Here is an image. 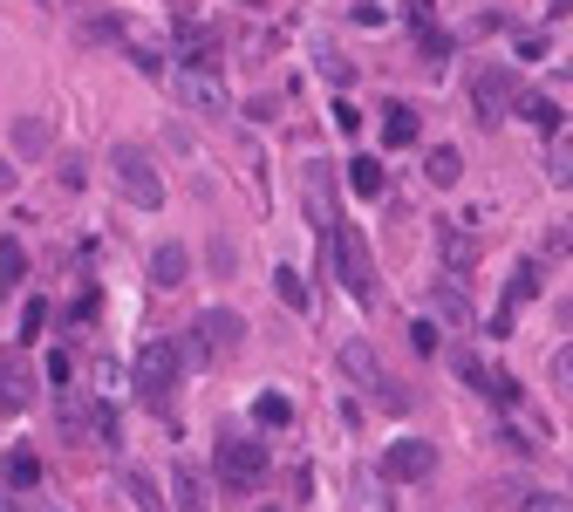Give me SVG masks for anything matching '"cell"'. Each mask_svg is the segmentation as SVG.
Masks as SVG:
<instances>
[{
    "label": "cell",
    "instance_id": "obj_1",
    "mask_svg": "<svg viewBox=\"0 0 573 512\" xmlns=\"http://www.w3.org/2000/svg\"><path fill=\"white\" fill-rule=\"evenodd\" d=\"M178 376H185V349L178 342H144L137 349V403L144 410H171V396H178Z\"/></svg>",
    "mask_w": 573,
    "mask_h": 512
},
{
    "label": "cell",
    "instance_id": "obj_2",
    "mask_svg": "<svg viewBox=\"0 0 573 512\" xmlns=\"http://www.w3.org/2000/svg\"><path fill=\"white\" fill-rule=\"evenodd\" d=\"M110 178H116V192L130 198V205H144V212L164 205V171H157V158L144 151V144H130V137L110 144Z\"/></svg>",
    "mask_w": 573,
    "mask_h": 512
},
{
    "label": "cell",
    "instance_id": "obj_3",
    "mask_svg": "<svg viewBox=\"0 0 573 512\" xmlns=\"http://www.w3.org/2000/svg\"><path fill=\"white\" fill-rule=\"evenodd\" d=\"M219 485H226V492H260V485H267V444L226 431L219 437Z\"/></svg>",
    "mask_w": 573,
    "mask_h": 512
},
{
    "label": "cell",
    "instance_id": "obj_4",
    "mask_svg": "<svg viewBox=\"0 0 573 512\" xmlns=\"http://www.w3.org/2000/svg\"><path fill=\"white\" fill-rule=\"evenodd\" d=\"M246 342V321L232 315V308H205V315L191 321V342H185V362H219Z\"/></svg>",
    "mask_w": 573,
    "mask_h": 512
},
{
    "label": "cell",
    "instance_id": "obj_5",
    "mask_svg": "<svg viewBox=\"0 0 573 512\" xmlns=\"http://www.w3.org/2000/svg\"><path fill=\"white\" fill-rule=\"evenodd\" d=\"M328 246H335V274H342V287L355 294V301H369V274H376V260H369V239H362V226L335 219Z\"/></svg>",
    "mask_w": 573,
    "mask_h": 512
},
{
    "label": "cell",
    "instance_id": "obj_6",
    "mask_svg": "<svg viewBox=\"0 0 573 512\" xmlns=\"http://www.w3.org/2000/svg\"><path fill=\"white\" fill-rule=\"evenodd\" d=\"M335 362H342V376H348V383H355V390H369L376 403H389V410H403V403H410L403 390H389V376H382L376 349H369L362 335H355V342H342V355H335Z\"/></svg>",
    "mask_w": 573,
    "mask_h": 512
},
{
    "label": "cell",
    "instance_id": "obj_7",
    "mask_svg": "<svg viewBox=\"0 0 573 512\" xmlns=\"http://www.w3.org/2000/svg\"><path fill=\"white\" fill-rule=\"evenodd\" d=\"M430 472H437V444H430V437H396V444L382 451V478H389V485H423Z\"/></svg>",
    "mask_w": 573,
    "mask_h": 512
},
{
    "label": "cell",
    "instance_id": "obj_8",
    "mask_svg": "<svg viewBox=\"0 0 573 512\" xmlns=\"http://www.w3.org/2000/svg\"><path fill=\"white\" fill-rule=\"evenodd\" d=\"M471 103H478V123H498L512 103H519V82H512V69H505V62H485V69L471 76Z\"/></svg>",
    "mask_w": 573,
    "mask_h": 512
},
{
    "label": "cell",
    "instance_id": "obj_9",
    "mask_svg": "<svg viewBox=\"0 0 573 512\" xmlns=\"http://www.w3.org/2000/svg\"><path fill=\"white\" fill-rule=\"evenodd\" d=\"M533 294H539V260H519L512 280H505V301H498V315H492V335H498V342L512 335V321H519V308H526Z\"/></svg>",
    "mask_w": 573,
    "mask_h": 512
},
{
    "label": "cell",
    "instance_id": "obj_10",
    "mask_svg": "<svg viewBox=\"0 0 573 512\" xmlns=\"http://www.w3.org/2000/svg\"><path fill=\"white\" fill-rule=\"evenodd\" d=\"M178 96H185L191 110H205V117L226 110V82H219V69H185V62H178Z\"/></svg>",
    "mask_w": 573,
    "mask_h": 512
},
{
    "label": "cell",
    "instance_id": "obj_11",
    "mask_svg": "<svg viewBox=\"0 0 573 512\" xmlns=\"http://www.w3.org/2000/svg\"><path fill=\"white\" fill-rule=\"evenodd\" d=\"M178 55H185V69H219V35L212 28H178Z\"/></svg>",
    "mask_w": 573,
    "mask_h": 512
},
{
    "label": "cell",
    "instance_id": "obj_12",
    "mask_svg": "<svg viewBox=\"0 0 573 512\" xmlns=\"http://www.w3.org/2000/svg\"><path fill=\"white\" fill-rule=\"evenodd\" d=\"M151 280H157V287H185V280H191V253L178 246V239H164V246L151 253Z\"/></svg>",
    "mask_w": 573,
    "mask_h": 512
},
{
    "label": "cell",
    "instance_id": "obj_13",
    "mask_svg": "<svg viewBox=\"0 0 573 512\" xmlns=\"http://www.w3.org/2000/svg\"><path fill=\"white\" fill-rule=\"evenodd\" d=\"M417 137H423V123H417L410 103H382V144H389V151H403V144H417Z\"/></svg>",
    "mask_w": 573,
    "mask_h": 512
},
{
    "label": "cell",
    "instance_id": "obj_14",
    "mask_svg": "<svg viewBox=\"0 0 573 512\" xmlns=\"http://www.w3.org/2000/svg\"><path fill=\"white\" fill-rule=\"evenodd\" d=\"M35 396V383H28V362L21 355H0V410H21Z\"/></svg>",
    "mask_w": 573,
    "mask_h": 512
},
{
    "label": "cell",
    "instance_id": "obj_15",
    "mask_svg": "<svg viewBox=\"0 0 573 512\" xmlns=\"http://www.w3.org/2000/svg\"><path fill=\"white\" fill-rule=\"evenodd\" d=\"M546 185H573V123H560L546 144Z\"/></svg>",
    "mask_w": 573,
    "mask_h": 512
},
{
    "label": "cell",
    "instance_id": "obj_16",
    "mask_svg": "<svg viewBox=\"0 0 573 512\" xmlns=\"http://www.w3.org/2000/svg\"><path fill=\"white\" fill-rule=\"evenodd\" d=\"M348 185H355V198H382L389 192V164L382 158H348Z\"/></svg>",
    "mask_w": 573,
    "mask_h": 512
},
{
    "label": "cell",
    "instance_id": "obj_17",
    "mask_svg": "<svg viewBox=\"0 0 573 512\" xmlns=\"http://www.w3.org/2000/svg\"><path fill=\"white\" fill-rule=\"evenodd\" d=\"M48 144H55L48 117H14V151H21V158H41Z\"/></svg>",
    "mask_w": 573,
    "mask_h": 512
},
{
    "label": "cell",
    "instance_id": "obj_18",
    "mask_svg": "<svg viewBox=\"0 0 573 512\" xmlns=\"http://www.w3.org/2000/svg\"><path fill=\"white\" fill-rule=\"evenodd\" d=\"M253 424H267V431H287V424H294V403H287L280 390H260V396H253Z\"/></svg>",
    "mask_w": 573,
    "mask_h": 512
},
{
    "label": "cell",
    "instance_id": "obj_19",
    "mask_svg": "<svg viewBox=\"0 0 573 512\" xmlns=\"http://www.w3.org/2000/svg\"><path fill=\"white\" fill-rule=\"evenodd\" d=\"M423 171H430V185H437V192H451V185H458V178H464V158H458V151H451V144H437V151H430V164H423Z\"/></svg>",
    "mask_w": 573,
    "mask_h": 512
},
{
    "label": "cell",
    "instance_id": "obj_20",
    "mask_svg": "<svg viewBox=\"0 0 573 512\" xmlns=\"http://www.w3.org/2000/svg\"><path fill=\"white\" fill-rule=\"evenodd\" d=\"M35 485H41V458L35 451H14V458H7V492L21 499V492H35Z\"/></svg>",
    "mask_w": 573,
    "mask_h": 512
},
{
    "label": "cell",
    "instance_id": "obj_21",
    "mask_svg": "<svg viewBox=\"0 0 573 512\" xmlns=\"http://www.w3.org/2000/svg\"><path fill=\"white\" fill-rule=\"evenodd\" d=\"M519 117L533 123V130H546V137H553V130H560V110H553V96H533V89H526V96H519Z\"/></svg>",
    "mask_w": 573,
    "mask_h": 512
},
{
    "label": "cell",
    "instance_id": "obj_22",
    "mask_svg": "<svg viewBox=\"0 0 573 512\" xmlns=\"http://www.w3.org/2000/svg\"><path fill=\"white\" fill-rule=\"evenodd\" d=\"M21 274H28V246L21 239H0V287H21Z\"/></svg>",
    "mask_w": 573,
    "mask_h": 512
},
{
    "label": "cell",
    "instance_id": "obj_23",
    "mask_svg": "<svg viewBox=\"0 0 573 512\" xmlns=\"http://www.w3.org/2000/svg\"><path fill=\"white\" fill-rule=\"evenodd\" d=\"M123 492L137 499V512H164V499H157V485L144 472H123Z\"/></svg>",
    "mask_w": 573,
    "mask_h": 512
},
{
    "label": "cell",
    "instance_id": "obj_24",
    "mask_svg": "<svg viewBox=\"0 0 573 512\" xmlns=\"http://www.w3.org/2000/svg\"><path fill=\"white\" fill-rule=\"evenodd\" d=\"M273 287H280V301H287V308H307V280L294 274V267H280V274H273Z\"/></svg>",
    "mask_w": 573,
    "mask_h": 512
},
{
    "label": "cell",
    "instance_id": "obj_25",
    "mask_svg": "<svg viewBox=\"0 0 573 512\" xmlns=\"http://www.w3.org/2000/svg\"><path fill=\"white\" fill-rule=\"evenodd\" d=\"M437 308H444V321H458V328H471V301H464L458 287H437Z\"/></svg>",
    "mask_w": 573,
    "mask_h": 512
},
{
    "label": "cell",
    "instance_id": "obj_26",
    "mask_svg": "<svg viewBox=\"0 0 573 512\" xmlns=\"http://www.w3.org/2000/svg\"><path fill=\"white\" fill-rule=\"evenodd\" d=\"M519 512H573V499H567V492H526Z\"/></svg>",
    "mask_w": 573,
    "mask_h": 512
},
{
    "label": "cell",
    "instance_id": "obj_27",
    "mask_svg": "<svg viewBox=\"0 0 573 512\" xmlns=\"http://www.w3.org/2000/svg\"><path fill=\"white\" fill-rule=\"evenodd\" d=\"M41 328H48V301H28V308H21V342H35Z\"/></svg>",
    "mask_w": 573,
    "mask_h": 512
},
{
    "label": "cell",
    "instance_id": "obj_28",
    "mask_svg": "<svg viewBox=\"0 0 573 512\" xmlns=\"http://www.w3.org/2000/svg\"><path fill=\"white\" fill-rule=\"evenodd\" d=\"M178 506H185V512H205V492H198V472H178Z\"/></svg>",
    "mask_w": 573,
    "mask_h": 512
},
{
    "label": "cell",
    "instance_id": "obj_29",
    "mask_svg": "<svg viewBox=\"0 0 573 512\" xmlns=\"http://www.w3.org/2000/svg\"><path fill=\"white\" fill-rule=\"evenodd\" d=\"M321 76L335 82V89H348V82H355V69H348L342 55H321Z\"/></svg>",
    "mask_w": 573,
    "mask_h": 512
},
{
    "label": "cell",
    "instance_id": "obj_30",
    "mask_svg": "<svg viewBox=\"0 0 573 512\" xmlns=\"http://www.w3.org/2000/svg\"><path fill=\"white\" fill-rule=\"evenodd\" d=\"M69 369H76V362H69V355L55 349V355H48V369H41V376H48V383H55V390H69Z\"/></svg>",
    "mask_w": 573,
    "mask_h": 512
},
{
    "label": "cell",
    "instance_id": "obj_31",
    "mask_svg": "<svg viewBox=\"0 0 573 512\" xmlns=\"http://www.w3.org/2000/svg\"><path fill=\"white\" fill-rule=\"evenodd\" d=\"M553 383H567V390H573V342L553 355Z\"/></svg>",
    "mask_w": 573,
    "mask_h": 512
},
{
    "label": "cell",
    "instance_id": "obj_32",
    "mask_svg": "<svg viewBox=\"0 0 573 512\" xmlns=\"http://www.w3.org/2000/svg\"><path fill=\"white\" fill-rule=\"evenodd\" d=\"M410 342H417V349L430 355V349H437V328H430V321H410Z\"/></svg>",
    "mask_w": 573,
    "mask_h": 512
},
{
    "label": "cell",
    "instance_id": "obj_33",
    "mask_svg": "<svg viewBox=\"0 0 573 512\" xmlns=\"http://www.w3.org/2000/svg\"><path fill=\"white\" fill-rule=\"evenodd\" d=\"M0 192H14V164L0 158Z\"/></svg>",
    "mask_w": 573,
    "mask_h": 512
},
{
    "label": "cell",
    "instance_id": "obj_34",
    "mask_svg": "<svg viewBox=\"0 0 573 512\" xmlns=\"http://www.w3.org/2000/svg\"><path fill=\"white\" fill-rule=\"evenodd\" d=\"M560 321H567V328H573V301H560Z\"/></svg>",
    "mask_w": 573,
    "mask_h": 512
},
{
    "label": "cell",
    "instance_id": "obj_35",
    "mask_svg": "<svg viewBox=\"0 0 573 512\" xmlns=\"http://www.w3.org/2000/svg\"><path fill=\"white\" fill-rule=\"evenodd\" d=\"M246 7H267V0H246Z\"/></svg>",
    "mask_w": 573,
    "mask_h": 512
}]
</instances>
